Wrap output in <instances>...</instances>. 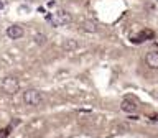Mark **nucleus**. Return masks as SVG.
<instances>
[{"instance_id": "obj_1", "label": "nucleus", "mask_w": 158, "mask_h": 138, "mask_svg": "<svg viewBox=\"0 0 158 138\" xmlns=\"http://www.w3.org/2000/svg\"><path fill=\"white\" fill-rule=\"evenodd\" d=\"M46 18L49 20L51 26H63V25H68V23L73 22L71 13L66 12V10H58V12L53 13V17H51V15H48Z\"/></svg>"}, {"instance_id": "obj_2", "label": "nucleus", "mask_w": 158, "mask_h": 138, "mask_svg": "<svg viewBox=\"0 0 158 138\" xmlns=\"http://www.w3.org/2000/svg\"><path fill=\"white\" fill-rule=\"evenodd\" d=\"M0 89H2L7 95H15V94L20 91V82H18L17 77L8 76V77H5L3 81L0 82Z\"/></svg>"}, {"instance_id": "obj_3", "label": "nucleus", "mask_w": 158, "mask_h": 138, "mask_svg": "<svg viewBox=\"0 0 158 138\" xmlns=\"http://www.w3.org/2000/svg\"><path fill=\"white\" fill-rule=\"evenodd\" d=\"M23 102L28 105H40L43 102V94L36 91V89H30V91L23 92Z\"/></svg>"}, {"instance_id": "obj_4", "label": "nucleus", "mask_w": 158, "mask_h": 138, "mask_svg": "<svg viewBox=\"0 0 158 138\" xmlns=\"http://www.w3.org/2000/svg\"><path fill=\"white\" fill-rule=\"evenodd\" d=\"M153 36H155V33H153L152 30H142L138 34L132 36V43H143V41H147V39H152Z\"/></svg>"}, {"instance_id": "obj_5", "label": "nucleus", "mask_w": 158, "mask_h": 138, "mask_svg": "<svg viewBox=\"0 0 158 138\" xmlns=\"http://www.w3.org/2000/svg\"><path fill=\"white\" fill-rule=\"evenodd\" d=\"M23 33H25L23 28L18 26V25H12V26L7 28V34H8L10 39H18V38H22Z\"/></svg>"}, {"instance_id": "obj_6", "label": "nucleus", "mask_w": 158, "mask_h": 138, "mask_svg": "<svg viewBox=\"0 0 158 138\" xmlns=\"http://www.w3.org/2000/svg\"><path fill=\"white\" fill-rule=\"evenodd\" d=\"M147 66L150 69H158V51H150L145 56Z\"/></svg>"}, {"instance_id": "obj_7", "label": "nucleus", "mask_w": 158, "mask_h": 138, "mask_svg": "<svg viewBox=\"0 0 158 138\" xmlns=\"http://www.w3.org/2000/svg\"><path fill=\"white\" fill-rule=\"evenodd\" d=\"M120 108L123 112H127V113H135L137 112V104L132 102V100H128V99H125V100L120 104Z\"/></svg>"}, {"instance_id": "obj_8", "label": "nucleus", "mask_w": 158, "mask_h": 138, "mask_svg": "<svg viewBox=\"0 0 158 138\" xmlns=\"http://www.w3.org/2000/svg\"><path fill=\"white\" fill-rule=\"evenodd\" d=\"M63 48L66 49V51H74V49H77V48H79V43L76 41V39L69 38V39H66V41L63 43Z\"/></svg>"}, {"instance_id": "obj_9", "label": "nucleus", "mask_w": 158, "mask_h": 138, "mask_svg": "<svg viewBox=\"0 0 158 138\" xmlns=\"http://www.w3.org/2000/svg\"><path fill=\"white\" fill-rule=\"evenodd\" d=\"M82 30H84V31H87V33H96L97 31V25L94 22H89V20H87V22L82 23Z\"/></svg>"}, {"instance_id": "obj_10", "label": "nucleus", "mask_w": 158, "mask_h": 138, "mask_svg": "<svg viewBox=\"0 0 158 138\" xmlns=\"http://www.w3.org/2000/svg\"><path fill=\"white\" fill-rule=\"evenodd\" d=\"M46 41H48V36L44 33H36V34H35V43L40 44V46L46 44Z\"/></svg>"}, {"instance_id": "obj_11", "label": "nucleus", "mask_w": 158, "mask_h": 138, "mask_svg": "<svg viewBox=\"0 0 158 138\" xmlns=\"http://www.w3.org/2000/svg\"><path fill=\"white\" fill-rule=\"evenodd\" d=\"M8 133H10V127L2 128V130H0V138H7V136H8Z\"/></svg>"}, {"instance_id": "obj_12", "label": "nucleus", "mask_w": 158, "mask_h": 138, "mask_svg": "<svg viewBox=\"0 0 158 138\" xmlns=\"http://www.w3.org/2000/svg\"><path fill=\"white\" fill-rule=\"evenodd\" d=\"M2 7H3V5H2V2H0V10H2Z\"/></svg>"}]
</instances>
